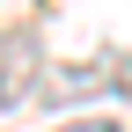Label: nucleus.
Masks as SVG:
<instances>
[{
	"label": "nucleus",
	"instance_id": "1",
	"mask_svg": "<svg viewBox=\"0 0 132 132\" xmlns=\"http://www.w3.org/2000/svg\"><path fill=\"white\" fill-rule=\"evenodd\" d=\"M29 88H37V29L7 22L0 29V110H15Z\"/></svg>",
	"mask_w": 132,
	"mask_h": 132
},
{
	"label": "nucleus",
	"instance_id": "3",
	"mask_svg": "<svg viewBox=\"0 0 132 132\" xmlns=\"http://www.w3.org/2000/svg\"><path fill=\"white\" fill-rule=\"evenodd\" d=\"M59 132H118V118H73V125H59Z\"/></svg>",
	"mask_w": 132,
	"mask_h": 132
},
{
	"label": "nucleus",
	"instance_id": "2",
	"mask_svg": "<svg viewBox=\"0 0 132 132\" xmlns=\"http://www.w3.org/2000/svg\"><path fill=\"white\" fill-rule=\"evenodd\" d=\"M110 88H132V66L110 59V66H59L52 81H44V95L52 103H73V95H110Z\"/></svg>",
	"mask_w": 132,
	"mask_h": 132
}]
</instances>
